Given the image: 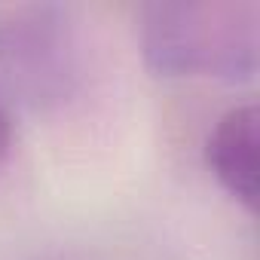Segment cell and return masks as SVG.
<instances>
[{
	"instance_id": "7a4b0ae2",
	"label": "cell",
	"mask_w": 260,
	"mask_h": 260,
	"mask_svg": "<svg viewBox=\"0 0 260 260\" xmlns=\"http://www.w3.org/2000/svg\"><path fill=\"white\" fill-rule=\"evenodd\" d=\"M0 74L43 113L83 101L92 52L74 7L0 4Z\"/></svg>"
},
{
	"instance_id": "6da1fadb",
	"label": "cell",
	"mask_w": 260,
	"mask_h": 260,
	"mask_svg": "<svg viewBox=\"0 0 260 260\" xmlns=\"http://www.w3.org/2000/svg\"><path fill=\"white\" fill-rule=\"evenodd\" d=\"M138 40L147 68L159 77L251 83L260 49V4H150L141 10Z\"/></svg>"
},
{
	"instance_id": "277c9868",
	"label": "cell",
	"mask_w": 260,
	"mask_h": 260,
	"mask_svg": "<svg viewBox=\"0 0 260 260\" xmlns=\"http://www.w3.org/2000/svg\"><path fill=\"white\" fill-rule=\"evenodd\" d=\"M205 166L217 187L239 202L245 211H254L257 202V107L236 104L230 107L208 132Z\"/></svg>"
},
{
	"instance_id": "5b68a950",
	"label": "cell",
	"mask_w": 260,
	"mask_h": 260,
	"mask_svg": "<svg viewBox=\"0 0 260 260\" xmlns=\"http://www.w3.org/2000/svg\"><path fill=\"white\" fill-rule=\"evenodd\" d=\"M10 150H13V116H10V107H7L4 92H0V169L7 166Z\"/></svg>"
},
{
	"instance_id": "3957f363",
	"label": "cell",
	"mask_w": 260,
	"mask_h": 260,
	"mask_svg": "<svg viewBox=\"0 0 260 260\" xmlns=\"http://www.w3.org/2000/svg\"><path fill=\"white\" fill-rule=\"evenodd\" d=\"M0 260H159L150 248L98 226H22L0 233Z\"/></svg>"
}]
</instances>
